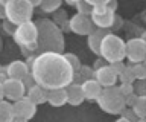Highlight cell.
Here are the masks:
<instances>
[{"label":"cell","instance_id":"cell-1","mask_svg":"<svg viewBox=\"0 0 146 122\" xmlns=\"http://www.w3.org/2000/svg\"><path fill=\"white\" fill-rule=\"evenodd\" d=\"M29 75L34 84L44 90L66 89L73 83V70L64 53L41 52L29 64Z\"/></svg>","mask_w":146,"mask_h":122},{"label":"cell","instance_id":"cell-2","mask_svg":"<svg viewBox=\"0 0 146 122\" xmlns=\"http://www.w3.org/2000/svg\"><path fill=\"white\" fill-rule=\"evenodd\" d=\"M36 31H38V38H36V49L41 52H64V32L59 29L58 25H55L50 19H40L36 21Z\"/></svg>","mask_w":146,"mask_h":122},{"label":"cell","instance_id":"cell-3","mask_svg":"<svg viewBox=\"0 0 146 122\" xmlns=\"http://www.w3.org/2000/svg\"><path fill=\"white\" fill-rule=\"evenodd\" d=\"M99 57L105 63H117L125 60V41L114 32H107L100 40Z\"/></svg>","mask_w":146,"mask_h":122},{"label":"cell","instance_id":"cell-4","mask_svg":"<svg viewBox=\"0 0 146 122\" xmlns=\"http://www.w3.org/2000/svg\"><path fill=\"white\" fill-rule=\"evenodd\" d=\"M35 8L29 3V0H6L5 6V20L14 26L31 21Z\"/></svg>","mask_w":146,"mask_h":122},{"label":"cell","instance_id":"cell-5","mask_svg":"<svg viewBox=\"0 0 146 122\" xmlns=\"http://www.w3.org/2000/svg\"><path fill=\"white\" fill-rule=\"evenodd\" d=\"M98 105L105 113L120 115V111L126 107L125 105V96L119 92L117 85H113V87H108V89H102V93L98 98Z\"/></svg>","mask_w":146,"mask_h":122},{"label":"cell","instance_id":"cell-6","mask_svg":"<svg viewBox=\"0 0 146 122\" xmlns=\"http://www.w3.org/2000/svg\"><path fill=\"white\" fill-rule=\"evenodd\" d=\"M12 37H14V41L18 46L26 47V49L34 52L36 49V38H38L36 25L31 20V21H26L23 25L15 26V31H14Z\"/></svg>","mask_w":146,"mask_h":122},{"label":"cell","instance_id":"cell-7","mask_svg":"<svg viewBox=\"0 0 146 122\" xmlns=\"http://www.w3.org/2000/svg\"><path fill=\"white\" fill-rule=\"evenodd\" d=\"M125 58L131 64L143 63L146 58V41L143 37L131 38L125 41Z\"/></svg>","mask_w":146,"mask_h":122},{"label":"cell","instance_id":"cell-8","mask_svg":"<svg viewBox=\"0 0 146 122\" xmlns=\"http://www.w3.org/2000/svg\"><path fill=\"white\" fill-rule=\"evenodd\" d=\"M114 15H116V12L110 11L105 5L93 6L91 8V12H90V19H91L93 26H96L98 29H104V31L111 29Z\"/></svg>","mask_w":146,"mask_h":122},{"label":"cell","instance_id":"cell-9","mask_svg":"<svg viewBox=\"0 0 146 122\" xmlns=\"http://www.w3.org/2000/svg\"><path fill=\"white\" fill-rule=\"evenodd\" d=\"M68 31L76 35L87 37L94 31V26L91 23L90 15H82V14H75L68 19Z\"/></svg>","mask_w":146,"mask_h":122},{"label":"cell","instance_id":"cell-10","mask_svg":"<svg viewBox=\"0 0 146 122\" xmlns=\"http://www.w3.org/2000/svg\"><path fill=\"white\" fill-rule=\"evenodd\" d=\"M3 95L9 102H15L18 99L25 98L26 95V85L20 79H11L6 78L3 81Z\"/></svg>","mask_w":146,"mask_h":122},{"label":"cell","instance_id":"cell-11","mask_svg":"<svg viewBox=\"0 0 146 122\" xmlns=\"http://www.w3.org/2000/svg\"><path fill=\"white\" fill-rule=\"evenodd\" d=\"M93 79L98 81V84L102 89H108L117 84V73L111 69L110 64H105L93 72Z\"/></svg>","mask_w":146,"mask_h":122},{"label":"cell","instance_id":"cell-12","mask_svg":"<svg viewBox=\"0 0 146 122\" xmlns=\"http://www.w3.org/2000/svg\"><path fill=\"white\" fill-rule=\"evenodd\" d=\"M12 108H14V116L17 119H25V121H29L35 116L36 113V105L34 102H31L26 96L18 99V101L12 102Z\"/></svg>","mask_w":146,"mask_h":122},{"label":"cell","instance_id":"cell-13","mask_svg":"<svg viewBox=\"0 0 146 122\" xmlns=\"http://www.w3.org/2000/svg\"><path fill=\"white\" fill-rule=\"evenodd\" d=\"M27 75H29V67H27V64L25 61L14 60L6 66V78L23 81Z\"/></svg>","mask_w":146,"mask_h":122},{"label":"cell","instance_id":"cell-14","mask_svg":"<svg viewBox=\"0 0 146 122\" xmlns=\"http://www.w3.org/2000/svg\"><path fill=\"white\" fill-rule=\"evenodd\" d=\"M79 85H81L82 95H84V99H88V101H98V98L100 96V93H102V87H100L98 84V81L93 79V78L82 81Z\"/></svg>","mask_w":146,"mask_h":122},{"label":"cell","instance_id":"cell-15","mask_svg":"<svg viewBox=\"0 0 146 122\" xmlns=\"http://www.w3.org/2000/svg\"><path fill=\"white\" fill-rule=\"evenodd\" d=\"M25 96L38 107V105H41V104H44L47 101V90L41 89L40 85H36V84H32V85H29V89H27Z\"/></svg>","mask_w":146,"mask_h":122},{"label":"cell","instance_id":"cell-16","mask_svg":"<svg viewBox=\"0 0 146 122\" xmlns=\"http://www.w3.org/2000/svg\"><path fill=\"white\" fill-rule=\"evenodd\" d=\"M66 92H67V104H70V105H81L84 102V95H82L79 83H72L70 85H67Z\"/></svg>","mask_w":146,"mask_h":122},{"label":"cell","instance_id":"cell-17","mask_svg":"<svg viewBox=\"0 0 146 122\" xmlns=\"http://www.w3.org/2000/svg\"><path fill=\"white\" fill-rule=\"evenodd\" d=\"M52 107H62L67 104V92L66 89H56V90H49L47 92V101Z\"/></svg>","mask_w":146,"mask_h":122},{"label":"cell","instance_id":"cell-18","mask_svg":"<svg viewBox=\"0 0 146 122\" xmlns=\"http://www.w3.org/2000/svg\"><path fill=\"white\" fill-rule=\"evenodd\" d=\"M110 31H104V29H96L93 31L90 35H87V44H88V49L96 55H99V46H100V40L102 37Z\"/></svg>","mask_w":146,"mask_h":122},{"label":"cell","instance_id":"cell-19","mask_svg":"<svg viewBox=\"0 0 146 122\" xmlns=\"http://www.w3.org/2000/svg\"><path fill=\"white\" fill-rule=\"evenodd\" d=\"M14 119H15V116H14L12 102L2 99L0 101V122H12Z\"/></svg>","mask_w":146,"mask_h":122},{"label":"cell","instance_id":"cell-20","mask_svg":"<svg viewBox=\"0 0 146 122\" xmlns=\"http://www.w3.org/2000/svg\"><path fill=\"white\" fill-rule=\"evenodd\" d=\"M134 115L137 116V119H145L146 117V95L143 96H137L135 102L129 107Z\"/></svg>","mask_w":146,"mask_h":122},{"label":"cell","instance_id":"cell-21","mask_svg":"<svg viewBox=\"0 0 146 122\" xmlns=\"http://www.w3.org/2000/svg\"><path fill=\"white\" fill-rule=\"evenodd\" d=\"M53 23L55 25H58L59 26V29L62 31H68V17H67V12L64 11V9H61L59 8L58 11H55L53 12Z\"/></svg>","mask_w":146,"mask_h":122},{"label":"cell","instance_id":"cell-22","mask_svg":"<svg viewBox=\"0 0 146 122\" xmlns=\"http://www.w3.org/2000/svg\"><path fill=\"white\" fill-rule=\"evenodd\" d=\"M61 3H62V0H41V3H40V8H41V11L43 12H53L55 11H58L59 8H61Z\"/></svg>","mask_w":146,"mask_h":122},{"label":"cell","instance_id":"cell-23","mask_svg":"<svg viewBox=\"0 0 146 122\" xmlns=\"http://www.w3.org/2000/svg\"><path fill=\"white\" fill-rule=\"evenodd\" d=\"M131 70L134 75L135 81H145L146 78V67L143 63H137V64H131Z\"/></svg>","mask_w":146,"mask_h":122},{"label":"cell","instance_id":"cell-24","mask_svg":"<svg viewBox=\"0 0 146 122\" xmlns=\"http://www.w3.org/2000/svg\"><path fill=\"white\" fill-rule=\"evenodd\" d=\"M64 57H66V60L68 61V64H70L72 70H73V73H76V72L81 69V66H82V63L79 61L78 55H75V53H70V52H67V53H64Z\"/></svg>","mask_w":146,"mask_h":122},{"label":"cell","instance_id":"cell-25","mask_svg":"<svg viewBox=\"0 0 146 122\" xmlns=\"http://www.w3.org/2000/svg\"><path fill=\"white\" fill-rule=\"evenodd\" d=\"M76 78H82V81L93 78V69L88 67V66H81V69L73 75V81H75Z\"/></svg>","mask_w":146,"mask_h":122},{"label":"cell","instance_id":"cell-26","mask_svg":"<svg viewBox=\"0 0 146 122\" xmlns=\"http://www.w3.org/2000/svg\"><path fill=\"white\" fill-rule=\"evenodd\" d=\"M117 79H120V83H126V84H132L135 81L134 75H132V70H131V66H126L123 72L117 76Z\"/></svg>","mask_w":146,"mask_h":122},{"label":"cell","instance_id":"cell-27","mask_svg":"<svg viewBox=\"0 0 146 122\" xmlns=\"http://www.w3.org/2000/svg\"><path fill=\"white\" fill-rule=\"evenodd\" d=\"M76 8V14H82V15H90V12H91V6L88 5L87 2H84V0H79V2L75 5Z\"/></svg>","mask_w":146,"mask_h":122},{"label":"cell","instance_id":"cell-28","mask_svg":"<svg viewBox=\"0 0 146 122\" xmlns=\"http://www.w3.org/2000/svg\"><path fill=\"white\" fill-rule=\"evenodd\" d=\"M132 87H134V93L137 95V96H143V95H146L145 81H134V83H132Z\"/></svg>","mask_w":146,"mask_h":122},{"label":"cell","instance_id":"cell-29","mask_svg":"<svg viewBox=\"0 0 146 122\" xmlns=\"http://www.w3.org/2000/svg\"><path fill=\"white\" fill-rule=\"evenodd\" d=\"M120 115H122V117H125V119H128L129 122H137V116L134 115V111H132L129 107L123 108V110L120 111Z\"/></svg>","mask_w":146,"mask_h":122},{"label":"cell","instance_id":"cell-30","mask_svg":"<svg viewBox=\"0 0 146 122\" xmlns=\"http://www.w3.org/2000/svg\"><path fill=\"white\" fill-rule=\"evenodd\" d=\"M117 87H119V92H120L123 96H128V95L134 93V87H132V84L120 83V85H117Z\"/></svg>","mask_w":146,"mask_h":122},{"label":"cell","instance_id":"cell-31","mask_svg":"<svg viewBox=\"0 0 146 122\" xmlns=\"http://www.w3.org/2000/svg\"><path fill=\"white\" fill-rule=\"evenodd\" d=\"M110 66H111V69L114 70V72H116V73H117V76L119 75H120L122 73V72H123V69H125V63H123V61H117V63H113V64H110Z\"/></svg>","mask_w":146,"mask_h":122},{"label":"cell","instance_id":"cell-32","mask_svg":"<svg viewBox=\"0 0 146 122\" xmlns=\"http://www.w3.org/2000/svg\"><path fill=\"white\" fill-rule=\"evenodd\" d=\"M122 23H123L122 19L116 14V15H114V20H113V25H111V29H110V32H114V31L120 29V28H122Z\"/></svg>","mask_w":146,"mask_h":122},{"label":"cell","instance_id":"cell-33","mask_svg":"<svg viewBox=\"0 0 146 122\" xmlns=\"http://www.w3.org/2000/svg\"><path fill=\"white\" fill-rule=\"evenodd\" d=\"M2 28H3V31L6 34H9V35H12L14 34V31H15V26H14L12 23H9L8 20H3V23H2Z\"/></svg>","mask_w":146,"mask_h":122},{"label":"cell","instance_id":"cell-34","mask_svg":"<svg viewBox=\"0 0 146 122\" xmlns=\"http://www.w3.org/2000/svg\"><path fill=\"white\" fill-rule=\"evenodd\" d=\"M84 2H87L88 5L93 8V6H100V5H107V3L110 2V0H84Z\"/></svg>","mask_w":146,"mask_h":122},{"label":"cell","instance_id":"cell-35","mask_svg":"<svg viewBox=\"0 0 146 122\" xmlns=\"http://www.w3.org/2000/svg\"><path fill=\"white\" fill-rule=\"evenodd\" d=\"M135 99H137V95H135V93L128 95V96H125V105H126V107H131L132 104L135 102Z\"/></svg>","mask_w":146,"mask_h":122},{"label":"cell","instance_id":"cell-36","mask_svg":"<svg viewBox=\"0 0 146 122\" xmlns=\"http://www.w3.org/2000/svg\"><path fill=\"white\" fill-rule=\"evenodd\" d=\"M105 6H107L110 11L116 12V11H117V0H110V2H108L107 5H105Z\"/></svg>","mask_w":146,"mask_h":122},{"label":"cell","instance_id":"cell-37","mask_svg":"<svg viewBox=\"0 0 146 122\" xmlns=\"http://www.w3.org/2000/svg\"><path fill=\"white\" fill-rule=\"evenodd\" d=\"M105 64H107V63H105V61L102 60V58H98V60L94 61V64H93V72H94V70H98L99 67H102V66H105Z\"/></svg>","mask_w":146,"mask_h":122},{"label":"cell","instance_id":"cell-38","mask_svg":"<svg viewBox=\"0 0 146 122\" xmlns=\"http://www.w3.org/2000/svg\"><path fill=\"white\" fill-rule=\"evenodd\" d=\"M5 6H6V0H0V20H5Z\"/></svg>","mask_w":146,"mask_h":122},{"label":"cell","instance_id":"cell-39","mask_svg":"<svg viewBox=\"0 0 146 122\" xmlns=\"http://www.w3.org/2000/svg\"><path fill=\"white\" fill-rule=\"evenodd\" d=\"M29 3L34 8H36V6H40V3H41V0H29Z\"/></svg>","mask_w":146,"mask_h":122},{"label":"cell","instance_id":"cell-40","mask_svg":"<svg viewBox=\"0 0 146 122\" xmlns=\"http://www.w3.org/2000/svg\"><path fill=\"white\" fill-rule=\"evenodd\" d=\"M78 2H79V0H66V3H67V5H70V6H75Z\"/></svg>","mask_w":146,"mask_h":122},{"label":"cell","instance_id":"cell-41","mask_svg":"<svg viewBox=\"0 0 146 122\" xmlns=\"http://www.w3.org/2000/svg\"><path fill=\"white\" fill-rule=\"evenodd\" d=\"M2 99H5V95H3V84H2V81H0V101Z\"/></svg>","mask_w":146,"mask_h":122},{"label":"cell","instance_id":"cell-42","mask_svg":"<svg viewBox=\"0 0 146 122\" xmlns=\"http://www.w3.org/2000/svg\"><path fill=\"white\" fill-rule=\"evenodd\" d=\"M114 122H129V121H128V119H125V117H119V119H116V121H114Z\"/></svg>","mask_w":146,"mask_h":122},{"label":"cell","instance_id":"cell-43","mask_svg":"<svg viewBox=\"0 0 146 122\" xmlns=\"http://www.w3.org/2000/svg\"><path fill=\"white\" fill-rule=\"evenodd\" d=\"M12 122H29V121H25V119H17V117H15V119H14Z\"/></svg>","mask_w":146,"mask_h":122},{"label":"cell","instance_id":"cell-44","mask_svg":"<svg viewBox=\"0 0 146 122\" xmlns=\"http://www.w3.org/2000/svg\"><path fill=\"white\" fill-rule=\"evenodd\" d=\"M2 47H3V40H2V37H0V51H2Z\"/></svg>","mask_w":146,"mask_h":122},{"label":"cell","instance_id":"cell-45","mask_svg":"<svg viewBox=\"0 0 146 122\" xmlns=\"http://www.w3.org/2000/svg\"><path fill=\"white\" fill-rule=\"evenodd\" d=\"M137 122H146L145 119H137Z\"/></svg>","mask_w":146,"mask_h":122},{"label":"cell","instance_id":"cell-46","mask_svg":"<svg viewBox=\"0 0 146 122\" xmlns=\"http://www.w3.org/2000/svg\"><path fill=\"white\" fill-rule=\"evenodd\" d=\"M0 28H2V25H0Z\"/></svg>","mask_w":146,"mask_h":122}]
</instances>
